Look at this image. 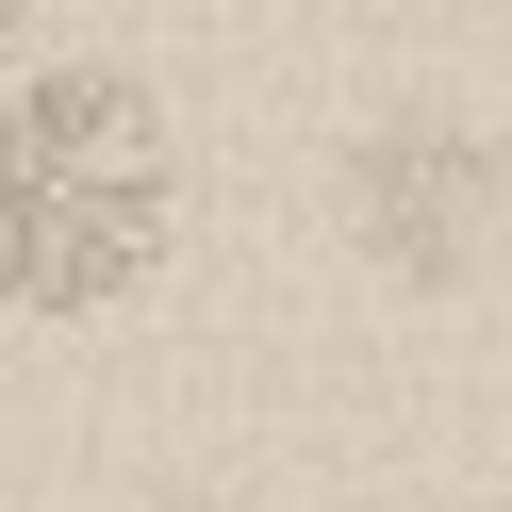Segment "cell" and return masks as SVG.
<instances>
[{"mask_svg": "<svg viewBox=\"0 0 512 512\" xmlns=\"http://www.w3.org/2000/svg\"><path fill=\"white\" fill-rule=\"evenodd\" d=\"M166 232H182L166 100L100 50H0V298L100 314L166 265Z\"/></svg>", "mask_w": 512, "mask_h": 512, "instance_id": "cell-1", "label": "cell"}, {"mask_svg": "<svg viewBox=\"0 0 512 512\" xmlns=\"http://www.w3.org/2000/svg\"><path fill=\"white\" fill-rule=\"evenodd\" d=\"M133 512H248V496H133Z\"/></svg>", "mask_w": 512, "mask_h": 512, "instance_id": "cell-2", "label": "cell"}]
</instances>
